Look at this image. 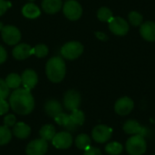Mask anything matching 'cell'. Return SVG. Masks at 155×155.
Listing matches in <instances>:
<instances>
[{
    "label": "cell",
    "instance_id": "cell-1",
    "mask_svg": "<svg viewBox=\"0 0 155 155\" xmlns=\"http://www.w3.org/2000/svg\"><path fill=\"white\" fill-rule=\"evenodd\" d=\"M9 105L15 113L26 115L34 110L35 100L29 90L18 88L11 94L9 98Z\"/></svg>",
    "mask_w": 155,
    "mask_h": 155
},
{
    "label": "cell",
    "instance_id": "cell-2",
    "mask_svg": "<svg viewBox=\"0 0 155 155\" xmlns=\"http://www.w3.org/2000/svg\"><path fill=\"white\" fill-rule=\"evenodd\" d=\"M45 72L48 79L53 83H60L65 76L66 67L62 57L54 56L48 60L45 66Z\"/></svg>",
    "mask_w": 155,
    "mask_h": 155
},
{
    "label": "cell",
    "instance_id": "cell-3",
    "mask_svg": "<svg viewBox=\"0 0 155 155\" xmlns=\"http://www.w3.org/2000/svg\"><path fill=\"white\" fill-rule=\"evenodd\" d=\"M125 149L129 155H143L147 149V143L142 135L131 136L125 144Z\"/></svg>",
    "mask_w": 155,
    "mask_h": 155
},
{
    "label": "cell",
    "instance_id": "cell-4",
    "mask_svg": "<svg viewBox=\"0 0 155 155\" xmlns=\"http://www.w3.org/2000/svg\"><path fill=\"white\" fill-rule=\"evenodd\" d=\"M84 52V46L80 42L71 41L64 44L61 48V54L64 58L68 60H74L78 58Z\"/></svg>",
    "mask_w": 155,
    "mask_h": 155
},
{
    "label": "cell",
    "instance_id": "cell-5",
    "mask_svg": "<svg viewBox=\"0 0 155 155\" xmlns=\"http://www.w3.org/2000/svg\"><path fill=\"white\" fill-rule=\"evenodd\" d=\"M63 11L64 15L72 21L78 20L82 14H83V9L81 5L75 1V0H68L64 3L63 6Z\"/></svg>",
    "mask_w": 155,
    "mask_h": 155
},
{
    "label": "cell",
    "instance_id": "cell-6",
    "mask_svg": "<svg viewBox=\"0 0 155 155\" xmlns=\"http://www.w3.org/2000/svg\"><path fill=\"white\" fill-rule=\"evenodd\" d=\"M108 23H109L110 31L115 35L124 36L129 31V24L123 17H120V16L113 17Z\"/></svg>",
    "mask_w": 155,
    "mask_h": 155
},
{
    "label": "cell",
    "instance_id": "cell-7",
    "mask_svg": "<svg viewBox=\"0 0 155 155\" xmlns=\"http://www.w3.org/2000/svg\"><path fill=\"white\" fill-rule=\"evenodd\" d=\"M4 42L9 45H15L21 39L20 31L14 25H5L1 31Z\"/></svg>",
    "mask_w": 155,
    "mask_h": 155
},
{
    "label": "cell",
    "instance_id": "cell-8",
    "mask_svg": "<svg viewBox=\"0 0 155 155\" xmlns=\"http://www.w3.org/2000/svg\"><path fill=\"white\" fill-rule=\"evenodd\" d=\"M113 134V129L104 124L96 125L92 131V137L94 142L98 143H104L108 142Z\"/></svg>",
    "mask_w": 155,
    "mask_h": 155
},
{
    "label": "cell",
    "instance_id": "cell-9",
    "mask_svg": "<svg viewBox=\"0 0 155 155\" xmlns=\"http://www.w3.org/2000/svg\"><path fill=\"white\" fill-rule=\"evenodd\" d=\"M134 108V102L127 96L118 99L114 104V111L121 116L128 115Z\"/></svg>",
    "mask_w": 155,
    "mask_h": 155
},
{
    "label": "cell",
    "instance_id": "cell-10",
    "mask_svg": "<svg viewBox=\"0 0 155 155\" xmlns=\"http://www.w3.org/2000/svg\"><path fill=\"white\" fill-rule=\"evenodd\" d=\"M48 149L47 141L40 138L32 141L26 146V154L27 155H45Z\"/></svg>",
    "mask_w": 155,
    "mask_h": 155
},
{
    "label": "cell",
    "instance_id": "cell-11",
    "mask_svg": "<svg viewBox=\"0 0 155 155\" xmlns=\"http://www.w3.org/2000/svg\"><path fill=\"white\" fill-rule=\"evenodd\" d=\"M81 104V95L75 90H69L65 93L64 97V105L68 111H74L79 108Z\"/></svg>",
    "mask_w": 155,
    "mask_h": 155
},
{
    "label": "cell",
    "instance_id": "cell-12",
    "mask_svg": "<svg viewBox=\"0 0 155 155\" xmlns=\"http://www.w3.org/2000/svg\"><path fill=\"white\" fill-rule=\"evenodd\" d=\"M53 145L57 149H68L73 144V137L68 132H61L55 134L52 139Z\"/></svg>",
    "mask_w": 155,
    "mask_h": 155
},
{
    "label": "cell",
    "instance_id": "cell-13",
    "mask_svg": "<svg viewBox=\"0 0 155 155\" xmlns=\"http://www.w3.org/2000/svg\"><path fill=\"white\" fill-rule=\"evenodd\" d=\"M124 131L127 134H132V135H142L145 136L147 134V129L144 126H142L137 121L135 120H128L124 124L123 126Z\"/></svg>",
    "mask_w": 155,
    "mask_h": 155
},
{
    "label": "cell",
    "instance_id": "cell-14",
    "mask_svg": "<svg viewBox=\"0 0 155 155\" xmlns=\"http://www.w3.org/2000/svg\"><path fill=\"white\" fill-rule=\"evenodd\" d=\"M21 78H22V84H23L24 88L27 89L29 91L36 85L37 81H38V77H37L36 73L31 69L25 70L22 74Z\"/></svg>",
    "mask_w": 155,
    "mask_h": 155
},
{
    "label": "cell",
    "instance_id": "cell-15",
    "mask_svg": "<svg viewBox=\"0 0 155 155\" xmlns=\"http://www.w3.org/2000/svg\"><path fill=\"white\" fill-rule=\"evenodd\" d=\"M140 34L143 39L149 42L155 41V22L147 21L141 25Z\"/></svg>",
    "mask_w": 155,
    "mask_h": 155
},
{
    "label": "cell",
    "instance_id": "cell-16",
    "mask_svg": "<svg viewBox=\"0 0 155 155\" xmlns=\"http://www.w3.org/2000/svg\"><path fill=\"white\" fill-rule=\"evenodd\" d=\"M34 54L33 48L27 44H19L13 49V55L17 60H24Z\"/></svg>",
    "mask_w": 155,
    "mask_h": 155
},
{
    "label": "cell",
    "instance_id": "cell-17",
    "mask_svg": "<svg viewBox=\"0 0 155 155\" xmlns=\"http://www.w3.org/2000/svg\"><path fill=\"white\" fill-rule=\"evenodd\" d=\"M45 111L48 116L52 118H55L58 114L63 113V107L61 104L56 100H48L45 104Z\"/></svg>",
    "mask_w": 155,
    "mask_h": 155
},
{
    "label": "cell",
    "instance_id": "cell-18",
    "mask_svg": "<svg viewBox=\"0 0 155 155\" xmlns=\"http://www.w3.org/2000/svg\"><path fill=\"white\" fill-rule=\"evenodd\" d=\"M62 0H43L42 8L43 10L50 15L57 13L62 8Z\"/></svg>",
    "mask_w": 155,
    "mask_h": 155
},
{
    "label": "cell",
    "instance_id": "cell-19",
    "mask_svg": "<svg viewBox=\"0 0 155 155\" xmlns=\"http://www.w3.org/2000/svg\"><path fill=\"white\" fill-rule=\"evenodd\" d=\"M13 134L19 139H26L31 134V128L25 123H17L13 126Z\"/></svg>",
    "mask_w": 155,
    "mask_h": 155
},
{
    "label": "cell",
    "instance_id": "cell-20",
    "mask_svg": "<svg viewBox=\"0 0 155 155\" xmlns=\"http://www.w3.org/2000/svg\"><path fill=\"white\" fill-rule=\"evenodd\" d=\"M22 14L24 15V16H25L27 18L34 19L40 15L41 11H40L39 7L36 5H35L34 3H28V4L25 5L24 7L22 8Z\"/></svg>",
    "mask_w": 155,
    "mask_h": 155
},
{
    "label": "cell",
    "instance_id": "cell-21",
    "mask_svg": "<svg viewBox=\"0 0 155 155\" xmlns=\"http://www.w3.org/2000/svg\"><path fill=\"white\" fill-rule=\"evenodd\" d=\"M75 145L78 149L80 150H87L91 147V138L89 135L85 134H79L76 138H75Z\"/></svg>",
    "mask_w": 155,
    "mask_h": 155
},
{
    "label": "cell",
    "instance_id": "cell-22",
    "mask_svg": "<svg viewBox=\"0 0 155 155\" xmlns=\"http://www.w3.org/2000/svg\"><path fill=\"white\" fill-rule=\"evenodd\" d=\"M55 134H56L55 128L52 124L44 125L39 131V134H40L41 138L45 141H52V139L54 138Z\"/></svg>",
    "mask_w": 155,
    "mask_h": 155
},
{
    "label": "cell",
    "instance_id": "cell-23",
    "mask_svg": "<svg viewBox=\"0 0 155 155\" xmlns=\"http://www.w3.org/2000/svg\"><path fill=\"white\" fill-rule=\"evenodd\" d=\"M69 117H70V121L71 123L75 126H80V125H83L84 123V114L79 110V109H76L74 111H72V113L69 114Z\"/></svg>",
    "mask_w": 155,
    "mask_h": 155
},
{
    "label": "cell",
    "instance_id": "cell-24",
    "mask_svg": "<svg viewBox=\"0 0 155 155\" xmlns=\"http://www.w3.org/2000/svg\"><path fill=\"white\" fill-rule=\"evenodd\" d=\"M5 83L7 84V86L9 87V89H18L19 86L22 84V78L19 74H10L7 75L6 79H5Z\"/></svg>",
    "mask_w": 155,
    "mask_h": 155
},
{
    "label": "cell",
    "instance_id": "cell-25",
    "mask_svg": "<svg viewBox=\"0 0 155 155\" xmlns=\"http://www.w3.org/2000/svg\"><path fill=\"white\" fill-rule=\"evenodd\" d=\"M105 152L110 155H119L124 150L123 145L118 142H111L106 144Z\"/></svg>",
    "mask_w": 155,
    "mask_h": 155
},
{
    "label": "cell",
    "instance_id": "cell-26",
    "mask_svg": "<svg viewBox=\"0 0 155 155\" xmlns=\"http://www.w3.org/2000/svg\"><path fill=\"white\" fill-rule=\"evenodd\" d=\"M97 17L102 22H109L114 17L113 11L108 7L103 6L97 11Z\"/></svg>",
    "mask_w": 155,
    "mask_h": 155
},
{
    "label": "cell",
    "instance_id": "cell-27",
    "mask_svg": "<svg viewBox=\"0 0 155 155\" xmlns=\"http://www.w3.org/2000/svg\"><path fill=\"white\" fill-rule=\"evenodd\" d=\"M12 133L7 126H0V145H5L11 141Z\"/></svg>",
    "mask_w": 155,
    "mask_h": 155
},
{
    "label": "cell",
    "instance_id": "cell-28",
    "mask_svg": "<svg viewBox=\"0 0 155 155\" xmlns=\"http://www.w3.org/2000/svg\"><path fill=\"white\" fill-rule=\"evenodd\" d=\"M128 19H129V22L131 23V25H133L134 26H138V25H142L143 15L136 11H132L128 15Z\"/></svg>",
    "mask_w": 155,
    "mask_h": 155
},
{
    "label": "cell",
    "instance_id": "cell-29",
    "mask_svg": "<svg viewBox=\"0 0 155 155\" xmlns=\"http://www.w3.org/2000/svg\"><path fill=\"white\" fill-rule=\"evenodd\" d=\"M33 50H34V54L36 55V57H38V58H43V57L46 56L48 54V48L44 44L37 45L35 48H33Z\"/></svg>",
    "mask_w": 155,
    "mask_h": 155
},
{
    "label": "cell",
    "instance_id": "cell-30",
    "mask_svg": "<svg viewBox=\"0 0 155 155\" xmlns=\"http://www.w3.org/2000/svg\"><path fill=\"white\" fill-rule=\"evenodd\" d=\"M54 121H55V123H56L58 125L64 126V127L65 128V127L68 125L69 122H70V117H69V114H64V113H61L60 114H58V115L54 118Z\"/></svg>",
    "mask_w": 155,
    "mask_h": 155
},
{
    "label": "cell",
    "instance_id": "cell-31",
    "mask_svg": "<svg viewBox=\"0 0 155 155\" xmlns=\"http://www.w3.org/2000/svg\"><path fill=\"white\" fill-rule=\"evenodd\" d=\"M9 95V87L5 80L0 79V100H5Z\"/></svg>",
    "mask_w": 155,
    "mask_h": 155
},
{
    "label": "cell",
    "instance_id": "cell-32",
    "mask_svg": "<svg viewBox=\"0 0 155 155\" xmlns=\"http://www.w3.org/2000/svg\"><path fill=\"white\" fill-rule=\"evenodd\" d=\"M4 124L7 127H13L15 124V116L14 114H7L5 116Z\"/></svg>",
    "mask_w": 155,
    "mask_h": 155
},
{
    "label": "cell",
    "instance_id": "cell-33",
    "mask_svg": "<svg viewBox=\"0 0 155 155\" xmlns=\"http://www.w3.org/2000/svg\"><path fill=\"white\" fill-rule=\"evenodd\" d=\"M9 104L5 100H0V115L5 114L9 110Z\"/></svg>",
    "mask_w": 155,
    "mask_h": 155
},
{
    "label": "cell",
    "instance_id": "cell-34",
    "mask_svg": "<svg viewBox=\"0 0 155 155\" xmlns=\"http://www.w3.org/2000/svg\"><path fill=\"white\" fill-rule=\"evenodd\" d=\"M9 6H10V3L6 2L5 0H0V16L6 12Z\"/></svg>",
    "mask_w": 155,
    "mask_h": 155
},
{
    "label": "cell",
    "instance_id": "cell-35",
    "mask_svg": "<svg viewBox=\"0 0 155 155\" xmlns=\"http://www.w3.org/2000/svg\"><path fill=\"white\" fill-rule=\"evenodd\" d=\"M84 155H102V153H101V151L98 148L91 146L89 149L85 150Z\"/></svg>",
    "mask_w": 155,
    "mask_h": 155
},
{
    "label": "cell",
    "instance_id": "cell-36",
    "mask_svg": "<svg viewBox=\"0 0 155 155\" xmlns=\"http://www.w3.org/2000/svg\"><path fill=\"white\" fill-rule=\"evenodd\" d=\"M6 57H7V54L5 49L2 45H0V64H3L6 60Z\"/></svg>",
    "mask_w": 155,
    "mask_h": 155
},
{
    "label": "cell",
    "instance_id": "cell-37",
    "mask_svg": "<svg viewBox=\"0 0 155 155\" xmlns=\"http://www.w3.org/2000/svg\"><path fill=\"white\" fill-rule=\"evenodd\" d=\"M95 35H96V37L98 39H100L102 41L107 40V35L104 33H103V32H95Z\"/></svg>",
    "mask_w": 155,
    "mask_h": 155
},
{
    "label": "cell",
    "instance_id": "cell-38",
    "mask_svg": "<svg viewBox=\"0 0 155 155\" xmlns=\"http://www.w3.org/2000/svg\"><path fill=\"white\" fill-rule=\"evenodd\" d=\"M3 27H4V25H3V24H2V23H0V31H2V29H3Z\"/></svg>",
    "mask_w": 155,
    "mask_h": 155
},
{
    "label": "cell",
    "instance_id": "cell-39",
    "mask_svg": "<svg viewBox=\"0 0 155 155\" xmlns=\"http://www.w3.org/2000/svg\"><path fill=\"white\" fill-rule=\"evenodd\" d=\"M30 1H34V0H30Z\"/></svg>",
    "mask_w": 155,
    "mask_h": 155
},
{
    "label": "cell",
    "instance_id": "cell-40",
    "mask_svg": "<svg viewBox=\"0 0 155 155\" xmlns=\"http://www.w3.org/2000/svg\"><path fill=\"white\" fill-rule=\"evenodd\" d=\"M153 155H155V154H153Z\"/></svg>",
    "mask_w": 155,
    "mask_h": 155
}]
</instances>
